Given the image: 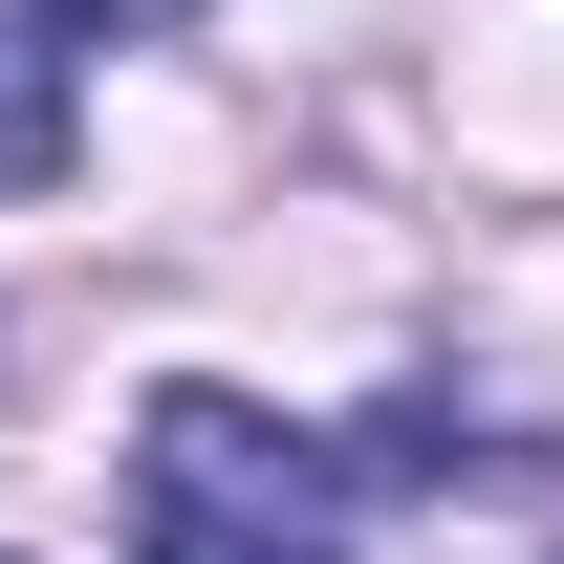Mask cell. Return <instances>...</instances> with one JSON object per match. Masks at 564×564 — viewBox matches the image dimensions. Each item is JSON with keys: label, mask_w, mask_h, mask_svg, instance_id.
Returning a JSON list of instances; mask_svg holds the SVG:
<instances>
[{"label": "cell", "mask_w": 564, "mask_h": 564, "mask_svg": "<svg viewBox=\"0 0 564 564\" xmlns=\"http://www.w3.org/2000/svg\"><path fill=\"white\" fill-rule=\"evenodd\" d=\"M369 434H304L261 391L174 369L131 413V564H369Z\"/></svg>", "instance_id": "cell-1"}, {"label": "cell", "mask_w": 564, "mask_h": 564, "mask_svg": "<svg viewBox=\"0 0 564 564\" xmlns=\"http://www.w3.org/2000/svg\"><path fill=\"white\" fill-rule=\"evenodd\" d=\"M66 66H87V44H44V22L0 0V196H44V174H66Z\"/></svg>", "instance_id": "cell-2"}, {"label": "cell", "mask_w": 564, "mask_h": 564, "mask_svg": "<svg viewBox=\"0 0 564 564\" xmlns=\"http://www.w3.org/2000/svg\"><path fill=\"white\" fill-rule=\"evenodd\" d=\"M22 22H44V44H152L174 0H22Z\"/></svg>", "instance_id": "cell-3"}, {"label": "cell", "mask_w": 564, "mask_h": 564, "mask_svg": "<svg viewBox=\"0 0 564 564\" xmlns=\"http://www.w3.org/2000/svg\"><path fill=\"white\" fill-rule=\"evenodd\" d=\"M0 564H22V543H0Z\"/></svg>", "instance_id": "cell-4"}]
</instances>
